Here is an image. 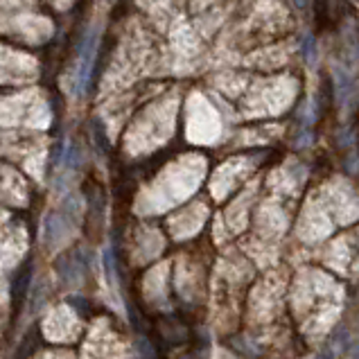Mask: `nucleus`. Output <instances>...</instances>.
I'll return each instance as SVG.
<instances>
[]
</instances>
